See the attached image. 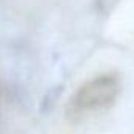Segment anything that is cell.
<instances>
[{
    "label": "cell",
    "instance_id": "obj_1",
    "mask_svg": "<svg viewBox=\"0 0 134 134\" xmlns=\"http://www.w3.org/2000/svg\"><path fill=\"white\" fill-rule=\"evenodd\" d=\"M120 93V79L117 74H103L85 82L73 96L70 109L76 115L99 112L112 106Z\"/></svg>",
    "mask_w": 134,
    "mask_h": 134
}]
</instances>
